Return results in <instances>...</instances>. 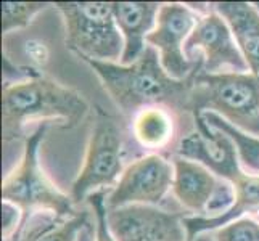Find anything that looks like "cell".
<instances>
[{
  "label": "cell",
  "mask_w": 259,
  "mask_h": 241,
  "mask_svg": "<svg viewBox=\"0 0 259 241\" xmlns=\"http://www.w3.org/2000/svg\"><path fill=\"white\" fill-rule=\"evenodd\" d=\"M122 132L111 114L95 106V124L89 138L84 166L71 186L74 203L85 201L97 191H110L124 172Z\"/></svg>",
  "instance_id": "cell-6"
},
{
  "label": "cell",
  "mask_w": 259,
  "mask_h": 241,
  "mask_svg": "<svg viewBox=\"0 0 259 241\" xmlns=\"http://www.w3.org/2000/svg\"><path fill=\"white\" fill-rule=\"evenodd\" d=\"M216 241H259V222L254 216H243L212 231Z\"/></svg>",
  "instance_id": "cell-20"
},
{
  "label": "cell",
  "mask_w": 259,
  "mask_h": 241,
  "mask_svg": "<svg viewBox=\"0 0 259 241\" xmlns=\"http://www.w3.org/2000/svg\"><path fill=\"white\" fill-rule=\"evenodd\" d=\"M161 4L158 2H113L116 24L124 39L121 65H132L147 49V37L155 29Z\"/></svg>",
  "instance_id": "cell-13"
},
{
  "label": "cell",
  "mask_w": 259,
  "mask_h": 241,
  "mask_svg": "<svg viewBox=\"0 0 259 241\" xmlns=\"http://www.w3.org/2000/svg\"><path fill=\"white\" fill-rule=\"evenodd\" d=\"M203 15L187 4H161L155 29L147 37V45L156 49L164 71L172 79L185 80L203 69V58L192 61L185 55V42Z\"/></svg>",
  "instance_id": "cell-7"
},
{
  "label": "cell",
  "mask_w": 259,
  "mask_h": 241,
  "mask_svg": "<svg viewBox=\"0 0 259 241\" xmlns=\"http://www.w3.org/2000/svg\"><path fill=\"white\" fill-rule=\"evenodd\" d=\"M254 217H256V219H257V222H259V214H257V216H254Z\"/></svg>",
  "instance_id": "cell-27"
},
{
  "label": "cell",
  "mask_w": 259,
  "mask_h": 241,
  "mask_svg": "<svg viewBox=\"0 0 259 241\" xmlns=\"http://www.w3.org/2000/svg\"><path fill=\"white\" fill-rule=\"evenodd\" d=\"M108 191H97L87 198L95 217V241H116L108 225V209H106Z\"/></svg>",
  "instance_id": "cell-21"
},
{
  "label": "cell",
  "mask_w": 259,
  "mask_h": 241,
  "mask_svg": "<svg viewBox=\"0 0 259 241\" xmlns=\"http://www.w3.org/2000/svg\"><path fill=\"white\" fill-rule=\"evenodd\" d=\"M47 129V122L39 124L31 135L24 138L21 161L2 180V200L16 204L23 211L24 219L37 211L52 212L60 219L77 214L71 195L58 190L40 167L39 148Z\"/></svg>",
  "instance_id": "cell-4"
},
{
  "label": "cell",
  "mask_w": 259,
  "mask_h": 241,
  "mask_svg": "<svg viewBox=\"0 0 259 241\" xmlns=\"http://www.w3.org/2000/svg\"><path fill=\"white\" fill-rule=\"evenodd\" d=\"M235 188V201L229 211L216 217H198V216H185L184 227L187 230L189 241H195L201 233H211V231L224 227L243 216H257L259 214V175L245 174L237 183Z\"/></svg>",
  "instance_id": "cell-15"
},
{
  "label": "cell",
  "mask_w": 259,
  "mask_h": 241,
  "mask_svg": "<svg viewBox=\"0 0 259 241\" xmlns=\"http://www.w3.org/2000/svg\"><path fill=\"white\" fill-rule=\"evenodd\" d=\"M184 216L158 206H124L108 211L116 241H189Z\"/></svg>",
  "instance_id": "cell-12"
},
{
  "label": "cell",
  "mask_w": 259,
  "mask_h": 241,
  "mask_svg": "<svg viewBox=\"0 0 259 241\" xmlns=\"http://www.w3.org/2000/svg\"><path fill=\"white\" fill-rule=\"evenodd\" d=\"M132 135L145 150H163L172 143L176 118L166 106H147L132 116Z\"/></svg>",
  "instance_id": "cell-17"
},
{
  "label": "cell",
  "mask_w": 259,
  "mask_h": 241,
  "mask_svg": "<svg viewBox=\"0 0 259 241\" xmlns=\"http://www.w3.org/2000/svg\"><path fill=\"white\" fill-rule=\"evenodd\" d=\"M254 4H256V7H257V8H259V2H254Z\"/></svg>",
  "instance_id": "cell-28"
},
{
  "label": "cell",
  "mask_w": 259,
  "mask_h": 241,
  "mask_svg": "<svg viewBox=\"0 0 259 241\" xmlns=\"http://www.w3.org/2000/svg\"><path fill=\"white\" fill-rule=\"evenodd\" d=\"M172 195L181 206L198 217H216L230 209L235 201L234 185L214 175L195 161L172 156Z\"/></svg>",
  "instance_id": "cell-8"
},
{
  "label": "cell",
  "mask_w": 259,
  "mask_h": 241,
  "mask_svg": "<svg viewBox=\"0 0 259 241\" xmlns=\"http://www.w3.org/2000/svg\"><path fill=\"white\" fill-rule=\"evenodd\" d=\"M201 118L206 121L208 126L224 132L226 135L230 137V140L237 147L240 164H242L243 171L251 175H259V137L242 132L226 119H222L216 113L206 111L201 114Z\"/></svg>",
  "instance_id": "cell-18"
},
{
  "label": "cell",
  "mask_w": 259,
  "mask_h": 241,
  "mask_svg": "<svg viewBox=\"0 0 259 241\" xmlns=\"http://www.w3.org/2000/svg\"><path fill=\"white\" fill-rule=\"evenodd\" d=\"M28 55L31 57L32 61L40 63V65H44L49 60V53H47L46 45H44V43H39V42H28Z\"/></svg>",
  "instance_id": "cell-23"
},
{
  "label": "cell",
  "mask_w": 259,
  "mask_h": 241,
  "mask_svg": "<svg viewBox=\"0 0 259 241\" xmlns=\"http://www.w3.org/2000/svg\"><path fill=\"white\" fill-rule=\"evenodd\" d=\"M94 231H95V230H92V225L89 224V225L81 231V235H79L77 241H95V238H94Z\"/></svg>",
  "instance_id": "cell-24"
},
{
  "label": "cell",
  "mask_w": 259,
  "mask_h": 241,
  "mask_svg": "<svg viewBox=\"0 0 259 241\" xmlns=\"http://www.w3.org/2000/svg\"><path fill=\"white\" fill-rule=\"evenodd\" d=\"M195 241H216L212 236V233H201L200 236H196Z\"/></svg>",
  "instance_id": "cell-25"
},
{
  "label": "cell",
  "mask_w": 259,
  "mask_h": 241,
  "mask_svg": "<svg viewBox=\"0 0 259 241\" xmlns=\"http://www.w3.org/2000/svg\"><path fill=\"white\" fill-rule=\"evenodd\" d=\"M216 113L242 132L259 137V76L254 73H219L195 76L190 114Z\"/></svg>",
  "instance_id": "cell-3"
},
{
  "label": "cell",
  "mask_w": 259,
  "mask_h": 241,
  "mask_svg": "<svg viewBox=\"0 0 259 241\" xmlns=\"http://www.w3.org/2000/svg\"><path fill=\"white\" fill-rule=\"evenodd\" d=\"M174 164L161 153H148L137 158L124 169L113 190L106 195V209L124 206H158L172 190Z\"/></svg>",
  "instance_id": "cell-9"
},
{
  "label": "cell",
  "mask_w": 259,
  "mask_h": 241,
  "mask_svg": "<svg viewBox=\"0 0 259 241\" xmlns=\"http://www.w3.org/2000/svg\"><path fill=\"white\" fill-rule=\"evenodd\" d=\"M227 21L243 53L249 73L259 76V8L254 2H214L209 5Z\"/></svg>",
  "instance_id": "cell-14"
},
{
  "label": "cell",
  "mask_w": 259,
  "mask_h": 241,
  "mask_svg": "<svg viewBox=\"0 0 259 241\" xmlns=\"http://www.w3.org/2000/svg\"><path fill=\"white\" fill-rule=\"evenodd\" d=\"M185 55L192 61L203 58V73H249L227 21L209 7L185 42Z\"/></svg>",
  "instance_id": "cell-10"
},
{
  "label": "cell",
  "mask_w": 259,
  "mask_h": 241,
  "mask_svg": "<svg viewBox=\"0 0 259 241\" xmlns=\"http://www.w3.org/2000/svg\"><path fill=\"white\" fill-rule=\"evenodd\" d=\"M89 113V103L74 88L42 74L5 82L2 90V138L8 145L21 138L26 122L63 119L73 129Z\"/></svg>",
  "instance_id": "cell-2"
},
{
  "label": "cell",
  "mask_w": 259,
  "mask_h": 241,
  "mask_svg": "<svg viewBox=\"0 0 259 241\" xmlns=\"http://www.w3.org/2000/svg\"><path fill=\"white\" fill-rule=\"evenodd\" d=\"M89 224L87 211L77 212L68 219H60L47 211H37L23 219L18 235L20 241H77Z\"/></svg>",
  "instance_id": "cell-16"
},
{
  "label": "cell",
  "mask_w": 259,
  "mask_h": 241,
  "mask_svg": "<svg viewBox=\"0 0 259 241\" xmlns=\"http://www.w3.org/2000/svg\"><path fill=\"white\" fill-rule=\"evenodd\" d=\"M63 16L66 47L81 60L121 63L124 39L116 24L113 2H57Z\"/></svg>",
  "instance_id": "cell-5"
},
{
  "label": "cell",
  "mask_w": 259,
  "mask_h": 241,
  "mask_svg": "<svg viewBox=\"0 0 259 241\" xmlns=\"http://www.w3.org/2000/svg\"><path fill=\"white\" fill-rule=\"evenodd\" d=\"M4 241H20V235H18V231L12 236V238H8V239H4Z\"/></svg>",
  "instance_id": "cell-26"
},
{
  "label": "cell",
  "mask_w": 259,
  "mask_h": 241,
  "mask_svg": "<svg viewBox=\"0 0 259 241\" xmlns=\"http://www.w3.org/2000/svg\"><path fill=\"white\" fill-rule=\"evenodd\" d=\"M53 4L47 2H2V32L4 35L12 31L26 28L32 18L44 12Z\"/></svg>",
  "instance_id": "cell-19"
},
{
  "label": "cell",
  "mask_w": 259,
  "mask_h": 241,
  "mask_svg": "<svg viewBox=\"0 0 259 241\" xmlns=\"http://www.w3.org/2000/svg\"><path fill=\"white\" fill-rule=\"evenodd\" d=\"M24 219L23 211L10 201L2 200V236L4 239L12 238L18 228L21 227Z\"/></svg>",
  "instance_id": "cell-22"
},
{
  "label": "cell",
  "mask_w": 259,
  "mask_h": 241,
  "mask_svg": "<svg viewBox=\"0 0 259 241\" xmlns=\"http://www.w3.org/2000/svg\"><path fill=\"white\" fill-rule=\"evenodd\" d=\"M193 130L179 140L172 156L198 163L229 183H237L246 172L240 164L238 151L229 135L208 126L201 114H192Z\"/></svg>",
  "instance_id": "cell-11"
},
{
  "label": "cell",
  "mask_w": 259,
  "mask_h": 241,
  "mask_svg": "<svg viewBox=\"0 0 259 241\" xmlns=\"http://www.w3.org/2000/svg\"><path fill=\"white\" fill-rule=\"evenodd\" d=\"M94 69L103 88L127 116H134L147 106H166L169 110L189 113L190 93L195 76L177 80L169 76L156 49L147 45L142 57L132 65L82 60Z\"/></svg>",
  "instance_id": "cell-1"
}]
</instances>
